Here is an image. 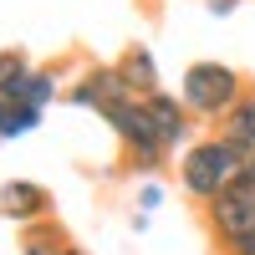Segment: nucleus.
I'll return each mask as SVG.
<instances>
[{"label": "nucleus", "mask_w": 255, "mask_h": 255, "mask_svg": "<svg viewBox=\"0 0 255 255\" xmlns=\"http://www.w3.org/2000/svg\"><path fill=\"white\" fill-rule=\"evenodd\" d=\"M245 158L230 138H204V143H189L184 158H179V184L184 194H194L199 204H215L230 184L245 174Z\"/></svg>", "instance_id": "1"}, {"label": "nucleus", "mask_w": 255, "mask_h": 255, "mask_svg": "<svg viewBox=\"0 0 255 255\" xmlns=\"http://www.w3.org/2000/svg\"><path fill=\"white\" fill-rule=\"evenodd\" d=\"M179 97H184V108L194 118H225L245 97V82H240L235 67H225V61H194V67H184V77H179Z\"/></svg>", "instance_id": "2"}, {"label": "nucleus", "mask_w": 255, "mask_h": 255, "mask_svg": "<svg viewBox=\"0 0 255 255\" xmlns=\"http://www.w3.org/2000/svg\"><path fill=\"white\" fill-rule=\"evenodd\" d=\"M102 118L113 123V133L123 138L128 158H133L138 168H158V163H163L168 143L158 138V123H153V113H148L143 97H128V102H118V108H108Z\"/></svg>", "instance_id": "3"}, {"label": "nucleus", "mask_w": 255, "mask_h": 255, "mask_svg": "<svg viewBox=\"0 0 255 255\" xmlns=\"http://www.w3.org/2000/svg\"><path fill=\"white\" fill-rule=\"evenodd\" d=\"M46 209H51V194L41 184H31V179H10L0 189V220L36 225V220H46Z\"/></svg>", "instance_id": "4"}, {"label": "nucleus", "mask_w": 255, "mask_h": 255, "mask_svg": "<svg viewBox=\"0 0 255 255\" xmlns=\"http://www.w3.org/2000/svg\"><path fill=\"white\" fill-rule=\"evenodd\" d=\"M143 102H148V113H153V123H158V138L168 143V153L184 148V143H189V118H194V113L184 108V97H168V92L158 87V92H148Z\"/></svg>", "instance_id": "5"}, {"label": "nucleus", "mask_w": 255, "mask_h": 255, "mask_svg": "<svg viewBox=\"0 0 255 255\" xmlns=\"http://www.w3.org/2000/svg\"><path fill=\"white\" fill-rule=\"evenodd\" d=\"M36 128H41V108H31L20 97H0V143H15Z\"/></svg>", "instance_id": "6"}, {"label": "nucleus", "mask_w": 255, "mask_h": 255, "mask_svg": "<svg viewBox=\"0 0 255 255\" xmlns=\"http://www.w3.org/2000/svg\"><path fill=\"white\" fill-rule=\"evenodd\" d=\"M220 123H225V128H220V138H230L240 153H255V97H240Z\"/></svg>", "instance_id": "7"}, {"label": "nucleus", "mask_w": 255, "mask_h": 255, "mask_svg": "<svg viewBox=\"0 0 255 255\" xmlns=\"http://www.w3.org/2000/svg\"><path fill=\"white\" fill-rule=\"evenodd\" d=\"M123 77H128V87H133L138 97H148V92H158V67H153V51L148 46H133L123 56V67H118Z\"/></svg>", "instance_id": "8"}, {"label": "nucleus", "mask_w": 255, "mask_h": 255, "mask_svg": "<svg viewBox=\"0 0 255 255\" xmlns=\"http://www.w3.org/2000/svg\"><path fill=\"white\" fill-rule=\"evenodd\" d=\"M61 245H67V240H61L56 220H36V225L20 230V250H26V255H56Z\"/></svg>", "instance_id": "9"}, {"label": "nucleus", "mask_w": 255, "mask_h": 255, "mask_svg": "<svg viewBox=\"0 0 255 255\" xmlns=\"http://www.w3.org/2000/svg\"><path fill=\"white\" fill-rule=\"evenodd\" d=\"M36 67L20 51H0V97H20V87H26V77Z\"/></svg>", "instance_id": "10"}, {"label": "nucleus", "mask_w": 255, "mask_h": 255, "mask_svg": "<svg viewBox=\"0 0 255 255\" xmlns=\"http://www.w3.org/2000/svg\"><path fill=\"white\" fill-rule=\"evenodd\" d=\"M56 92H61V87H56V72H31L26 87H20V102H31V108L46 113V102H51Z\"/></svg>", "instance_id": "11"}, {"label": "nucleus", "mask_w": 255, "mask_h": 255, "mask_svg": "<svg viewBox=\"0 0 255 255\" xmlns=\"http://www.w3.org/2000/svg\"><path fill=\"white\" fill-rule=\"evenodd\" d=\"M138 204H143V215H148V209H158V204H163V189H158V184H148L143 194H138Z\"/></svg>", "instance_id": "12"}, {"label": "nucleus", "mask_w": 255, "mask_h": 255, "mask_svg": "<svg viewBox=\"0 0 255 255\" xmlns=\"http://www.w3.org/2000/svg\"><path fill=\"white\" fill-rule=\"evenodd\" d=\"M230 255H255V230H250V235H245L240 245H230Z\"/></svg>", "instance_id": "13"}, {"label": "nucleus", "mask_w": 255, "mask_h": 255, "mask_svg": "<svg viewBox=\"0 0 255 255\" xmlns=\"http://www.w3.org/2000/svg\"><path fill=\"white\" fill-rule=\"evenodd\" d=\"M235 5H240V0H209V10H215V15H230Z\"/></svg>", "instance_id": "14"}, {"label": "nucleus", "mask_w": 255, "mask_h": 255, "mask_svg": "<svg viewBox=\"0 0 255 255\" xmlns=\"http://www.w3.org/2000/svg\"><path fill=\"white\" fill-rule=\"evenodd\" d=\"M56 255H82V250H77V245H61V250H56Z\"/></svg>", "instance_id": "15"}]
</instances>
